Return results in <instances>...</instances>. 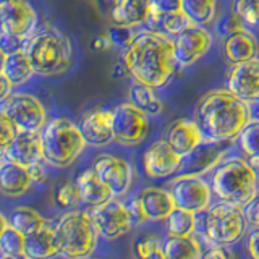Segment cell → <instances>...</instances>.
I'll list each match as a JSON object with an SVG mask.
<instances>
[{
    "label": "cell",
    "instance_id": "obj_53",
    "mask_svg": "<svg viewBox=\"0 0 259 259\" xmlns=\"http://www.w3.org/2000/svg\"><path fill=\"white\" fill-rule=\"evenodd\" d=\"M249 165L256 170V177H257V194H259V162H249Z\"/></svg>",
    "mask_w": 259,
    "mask_h": 259
},
{
    "label": "cell",
    "instance_id": "obj_51",
    "mask_svg": "<svg viewBox=\"0 0 259 259\" xmlns=\"http://www.w3.org/2000/svg\"><path fill=\"white\" fill-rule=\"evenodd\" d=\"M144 259H165V256H164V251L159 249V251H156V253L149 254L148 257H144Z\"/></svg>",
    "mask_w": 259,
    "mask_h": 259
},
{
    "label": "cell",
    "instance_id": "obj_29",
    "mask_svg": "<svg viewBox=\"0 0 259 259\" xmlns=\"http://www.w3.org/2000/svg\"><path fill=\"white\" fill-rule=\"evenodd\" d=\"M164 251L165 259H201L204 251L201 249V243L194 238H167L164 241Z\"/></svg>",
    "mask_w": 259,
    "mask_h": 259
},
{
    "label": "cell",
    "instance_id": "obj_50",
    "mask_svg": "<svg viewBox=\"0 0 259 259\" xmlns=\"http://www.w3.org/2000/svg\"><path fill=\"white\" fill-rule=\"evenodd\" d=\"M118 75H120V76L130 75L125 63H117V65H115V68H113V76H118Z\"/></svg>",
    "mask_w": 259,
    "mask_h": 259
},
{
    "label": "cell",
    "instance_id": "obj_35",
    "mask_svg": "<svg viewBox=\"0 0 259 259\" xmlns=\"http://www.w3.org/2000/svg\"><path fill=\"white\" fill-rule=\"evenodd\" d=\"M193 26L194 24L190 21V18L186 16V13L183 10L167 13V15H164V18L160 21V28L165 32V36H175V37Z\"/></svg>",
    "mask_w": 259,
    "mask_h": 259
},
{
    "label": "cell",
    "instance_id": "obj_16",
    "mask_svg": "<svg viewBox=\"0 0 259 259\" xmlns=\"http://www.w3.org/2000/svg\"><path fill=\"white\" fill-rule=\"evenodd\" d=\"M210 46H212V34L210 31L201 26H193L183 31L174 39V52L177 65L180 67H191L201 57H204Z\"/></svg>",
    "mask_w": 259,
    "mask_h": 259
},
{
    "label": "cell",
    "instance_id": "obj_4",
    "mask_svg": "<svg viewBox=\"0 0 259 259\" xmlns=\"http://www.w3.org/2000/svg\"><path fill=\"white\" fill-rule=\"evenodd\" d=\"M212 193L222 202L243 209L257 194L256 170L238 157L222 162L212 177Z\"/></svg>",
    "mask_w": 259,
    "mask_h": 259
},
{
    "label": "cell",
    "instance_id": "obj_17",
    "mask_svg": "<svg viewBox=\"0 0 259 259\" xmlns=\"http://www.w3.org/2000/svg\"><path fill=\"white\" fill-rule=\"evenodd\" d=\"M183 157L175 152L165 140L152 143L143 154L144 172L151 178H165L178 172Z\"/></svg>",
    "mask_w": 259,
    "mask_h": 259
},
{
    "label": "cell",
    "instance_id": "obj_12",
    "mask_svg": "<svg viewBox=\"0 0 259 259\" xmlns=\"http://www.w3.org/2000/svg\"><path fill=\"white\" fill-rule=\"evenodd\" d=\"M37 24V15L28 2L4 0L0 2V31L16 37L31 39Z\"/></svg>",
    "mask_w": 259,
    "mask_h": 259
},
{
    "label": "cell",
    "instance_id": "obj_10",
    "mask_svg": "<svg viewBox=\"0 0 259 259\" xmlns=\"http://www.w3.org/2000/svg\"><path fill=\"white\" fill-rule=\"evenodd\" d=\"M175 207L198 215L210 204V186L201 177H177L170 185Z\"/></svg>",
    "mask_w": 259,
    "mask_h": 259
},
{
    "label": "cell",
    "instance_id": "obj_5",
    "mask_svg": "<svg viewBox=\"0 0 259 259\" xmlns=\"http://www.w3.org/2000/svg\"><path fill=\"white\" fill-rule=\"evenodd\" d=\"M40 136H42L44 160L57 168L71 165L86 146L79 126L65 117H57L47 121Z\"/></svg>",
    "mask_w": 259,
    "mask_h": 259
},
{
    "label": "cell",
    "instance_id": "obj_23",
    "mask_svg": "<svg viewBox=\"0 0 259 259\" xmlns=\"http://www.w3.org/2000/svg\"><path fill=\"white\" fill-rule=\"evenodd\" d=\"M222 47L227 60L232 62L233 65L256 60L259 54V42L249 29L225 37Z\"/></svg>",
    "mask_w": 259,
    "mask_h": 259
},
{
    "label": "cell",
    "instance_id": "obj_43",
    "mask_svg": "<svg viewBox=\"0 0 259 259\" xmlns=\"http://www.w3.org/2000/svg\"><path fill=\"white\" fill-rule=\"evenodd\" d=\"M126 209L130 212V217H132L133 225H143L144 222H149L148 217H146L144 212V207L141 204V199L140 196H135L126 202Z\"/></svg>",
    "mask_w": 259,
    "mask_h": 259
},
{
    "label": "cell",
    "instance_id": "obj_11",
    "mask_svg": "<svg viewBox=\"0 0 259 259\" xmlns=\"http://www.w3.org/2000/svg\"><path fill=\"white\" fill-rule=\"evenodd\" d=\"M89 215L99 237H104L105 240H117L133 229V221L126 204L117 199H112L99 207H93Z\"/></svg>",
    "mask_w": 259,
    "mask_h": 259
},
{
    "label": "cell",
    "instance_id": "obj_56",
    "mask_svg": "<svg viewBox=\"0 0 259 259\" xmlns=\"http://www.w3.org/2000/svg\"><path fill=\"white\" fill-rule=\"evenodd\" d=\"M256 120H259V115H257V118H256Z\"/></svg>",
    "mask_w": 259,
    "mask_h": 259
},
{
    "label": "cell",
    "instance_id": "obj_54",
    "mask_svg": "<svg viewBox=\"0 0 259 259\" xmlns=\"http://www.w3.org/2000/svg\"><path fill=\"white\" fill-rule=\"evenodd\" d=\"M4 63H5V55L0 51V75H2V70H4Z\"/></svg>",
    "mask_w": 259,
    "mask_h": 259
},
{
    "label": "cell",
    "instance_id": "obj_39",
    "mask_svg": "<svg viewBox=\"0 0 259 259\" xmlns=\"http://www.w3.org/2000/svg\"><path fill=\"white\" fill-rule=\"evenodd\" d=\"M29 40L31 39L16 37V36L7 34V32L0 31V51H2V54L5 57L20 54V52H28Z\"/></svg>",
    "mask_w": 259,
    "mask_h": 259
},
{
    "label": "cell",
    "instance_id": "obj_3",
    "mask_svg": "<svg viewBox=\"0 0 259 259\" xmlns=\"http://www.w3.org/2000/svg\"><path fill=\"white\" fill-rule=\"evenodd\" d=\"M28 55L36 75L57 76L70 70L75 51L67 34L59 29H46L31 37Z\"/></svg>",
    "mask_w": 259,
    "mask_h": 259
},
{
    "label": "cell",
    "instance_id": "obj_9",
    "mask_svg": "<svg viewBox=\"0 0 259 259\" xmlns=\"http://www.w3.org/2000/svg\"><path fill=\"white\" fill-rule=\"evenodd\" d=\"M148 132V115L133 104H120L113 109V141L121 146H138L146 140Z\"/></svg>",
    "mask_w": 259,
    "mask_h": 259
},
{
    "label": "cell",
    "instance_id": "obj_7",
    "mask_svg": "<svg viewBox=\"0 0 259 259\" xmlns=\"http://www.w3.org/2000/svg\"><path fill=\"white\" fill-rule=\"evenodd\" d=\"M246 221L243 215V210L219 202L206 210V217L202 221V233L214 246H230L243 238L246 233Z\"/></svg>",
    "mask_w": 259,
    "mask_h": 259
},
{
    "label": "cell",
    "instance_id": "obj_30",
    "mask_svg": "<svg viewBox=\"0 0 259 259\" xmlns=\"http://www.w3.org/2000/svg\"><path fill=\"white\" fill-rule=\"evenodd\" d=\"M130 104H133L146 115H157L162 110V101L159 99L156 89L138 83L130 88Z\"/></svg>",
    "mask_w": 259,
    "mask_h": 259
},
{
    "label": "cell",
    "instance_id": "obj_46",
    "mask_svg": "<svg viewBox=\"0 0 259 259\" xmlns=\"http://www.w3.org/2000/svg\"><path fill=\"white\" fill-rule=\"evenodd\" d=\"M201 259H233V254L224 246H210L202 253Z\"/></svg>",
    "mask_w": 259,
    "mask_h": 259
},
{
    "label": "cell",
    "instance_id": "obj_32",
    "mask_svg": "<svg viewBox=\"0 0 259 259\" xmlns=\"http://www.w3.org/2000/svg\"><path fill=\"white\" fill-rule=\"evenodd\" d=\"M182 10L194 26L204 28L214 20L215 2L214 0H182Z\"/></svg>",
    "mask_w": 259,
    "mask_h": 259
},
{
    "label": "cell",
    "instance_id": "obj_49",
    "mask_svg": "<svg viewBox=\"0 0 259 259\" xmlns=\"http://www.w3.org/2000/svg\"><path fill=\"white\" fill-rule=\"evenodd\" d=\"M12 84L8 83V79L0 75V102H5L8 97H10V91H12Z\"/></svg>",
    "mask_w": 259,
    "mask_h": 259
},
{
    "label": "cell",
    "instance_id": "obj_6",
    "mask_svg": "<svg viewBox=\"0 0 259 259\" xmlns=\"http://www.w3.org/2000/svg\"><path fill=\"white\" fill-rule=\"evenodd\" d=\"M60 254L67 259H89L97 246V233L93 219L83 210H70L55 225Z\"/></svg>",
    "mask_w": 259,
    "mask_h": 259
},
{
    "label": "cell",
    "instance_id": "obj_33",
    "mask_svg": "<svg viewBox=\"0 0 259 259\" xmlns=\"http://www.w3.org/2000/svg\"><path fill=\"white\" fill-rule=\"evenodd\" d=\"M24 240L26 237L12 229L10 225L7 227L5 232L0 235V256L7 257H23L24 256Z\"/></svg>",
    "mask_w": 259,
    "mask_h": 259
},
{
    "label": "cell",
    "instance_id": "obj_15",
    "mask_svg": "<svg viewBox=\"0 0 259 259\" xmlns=\"http://www.w3.org/2000/svg\"><path fill=\"white\" fill-rule=\"evenodd\" d=\"M227 91L246 105L259 104V59L233 65L227 78Z\"/></svg>",
    "mask_w": 259,
    "mask_h": 259
},
{
    "label": "cell",
    "instance_id": "obj_45",
    "mask_svg": "<svg viewBox=\"0 0 259 259\" xmlns=\"http://www.w3.org/2000/svg\"><path fill=\"white\" fill-rule=\"evenodd\" d=\"M44 162H40V164H36V165H32V167L28 168V172L31 175V180L32 182H36V183H46L49 180V168L46 167Z\"/></svg>",
    "mask_w": 259,
    "mask_h": 259
},
{
    "label": "cell",
    "instance_id": "obj_8",
    "mask_svg": "<svg viewBox=\"0 0 259 259\" xmlns=\"http://www.w3.org/2000/svg\"><path fill=\"white\" fill-rule=\"evenodd\" d=\"M2 112L24 133H40L47 125L44 105L31 94H13L4 102Z\"/></svg>",
    "mask_w": 259,
    "mask_h": 259
},
{
    "label": "cell",
    "instance_id": "obj_37",
    "mask_svg": "<svg viewBox=\"0 0 259 259\" xmlns=\"http://www.w3.org/2000/svg\"><path fill=\"white\" fill-rule=\"evenodd\" d=\"M233 12L241 16L246 26L259 28V0H238L233 4Z\"/></svg>",
    "mask_w": 259,
    "mask_h": 259
},
{
    "label": "cell",
    "instance_id": "obj_42",
    "mask_svg": "<svg viewBox=\"0 0 259 259\" xmlns=\"http://www.w3.org/2000/svg\"><path fill=\"white\" fill-rule=\"evenodd\" d=\"M107 34L112 39V44L113 46H118V47H125V51L133 44V40L138 34H135L133 29H126V28H118V26H112L109 29Z\"/></svg>",
    "mask_w": 259,
    "mask_h": 259
},
{
    "label": "cell",
    "instance_id": "obj_52",
    "mask_svg": "<svg viewBox=\"0 0 259 259\" xmlns=\"http://www.w3.org/2000/svg\"><path fill=\"white\" fill-rule=\"evenodd\" d=\"M7 227H8V221H7V219H5L2 214H0V235H2V233L5 232Z\"/></svg>",
    "mask_w": 259,
    "mask_h": 259
},
{
    "label": "cell",
    "instance_id": "obj_18",
    "mask_svg": "<svg viewBox=\"0 0 259 259\" xmlns=\"http://www.w3.org/2000/svg\"><path fill=\"white\" fill-rule=\"evenodd\" d=\"M86 144L101 148L113 141V110L94 109L88 112L79 123Z\"/></svg>",
    "mask_w": 259,
    "mask_h": 259
},
{
    "label": "cell",
    "instance_id": "obj_44",
    "mask_svg": "<svg viewBox=\"0 0 259 259\" xmlns=\"http://www.w3.org/2000/svg\"><path fill=\"white\" fill-rule=\"evenodd\" d=\"M241 210L243 215H245L246 224L254 227V230H259V194H256Z\"/></svg>",
    "mask_w": 259,
    "mask_h": 259
},
{
    "label": "cell",
    "instance_id": "obj_25",
    "mask_svg": "<svg viewBox=\"0 0 259 259\" xmlns=\"http://www.w3.org/2000/svg\"><path fill=\"white\" fill-rule=\"evenodd\" d=\"M141 204L149 222L167 221L170 214L177 209L172 194L162 188H146L140 194Z\"/></svg>",
    "mask_w": 259,
    "mask_h": 259
},
{
    "label": "cell",
    "instance_id": "obj_27",
    "mask_svg": "<svg viewBox=\"0 0 259 259\" xmlns=\"http://www.w3.org/2000/svg\"><path fill=\"white\" fill-rule=\"evenodd\" d=\"M2 75L8 79L12 86H20L34 75V68L29 60L28 52H20L5 57Z\"/></svg>",
    "mask_w": 259,
    "mask_h": 259
},
{
    "label": "cell",
    "instance_id": "obj_48",
    "mask_svg": "<svg viewBox=\"0 0 259 259\" xmlns=\"http://www.w3.org/2000/svg\"><path fill=\"white\" fill-rule=\"evenodd\" d=\"M248 254L251 259H259V230H254L248 240Z\"/></svg>",
    "mask_w": 259,
    "mask_h": 259
},
{
    "label": "cell",
    "instance_id": "obj_34",
    "mask_svg": "<svg viewBox=\"0 0 259 259\" xmlns=\"http://www.w3.org/2000/svg\"><path fill=\"white\" fill-rule=\"evenodd\" d=\"M240 144L249 162H259V120H251L240 135Z\"/></svg>",
    "mask_w": 259,
    "mask_h": 259
},
{
    "label": "cell",
    "instance_id": "obj_36",
    "mask_svg": "<svg viewBox=\"0 0 259 259\" xmlns=\"http://www.w3.org/2000/svg\"><path fill=\"white\" fill-rule=\"evenodd\" d=\"M54 201L57 206L60 207H73L76 206L79 199V193L76 188L75 182H63L55 188L54 193Z\"/></svg>",
    "mask_w": 259,
    "mask_h": 259
},
{
    "label": "cell",
    "instance_id": "obj_58",
    "mask_svg": "<svg viewBox=\"0 0 259 259\" xmlns=\"http://www.w3.org/2000/svg\"><path fill=\"white\" fill-rule=\"evenodd\" d=\"M89 259H93V257H89Z\"/></svg>",
    "mask_w": 259,
    "mask_h": 259
},
{
    "label": "cell",
    "instance_id": "obj_40",
    "mask_svg": "<svg viewBox=\"0 0 259 259\" xmlns=\"http://www.w3.org/2000/svg\"><path fill=\"white\" fill-rule=\"evenodd\" d=\"M162 246L164 245H162L157 237H154V235H143V237L138 238L135 243V256L138 259H144L149 254L162 249Z\"/></svg>",
    "mask_w": 259,
    "mask_h": 259
},
{
    "label": "cell",
    "instance_id": "obj_47",
    "mask_svg": "<svg viewBox=\"0 0 259 259\" xmlns=\"http://www.w3.org/2000/svg\"><path fill=\"white\" fill-rule=\"evenodd\" d=\"M113 44H112V39L110 36L105 32V34H101V36H97L93 42H91V47L94 49V51L97 52H104V51H107V49H110Z\"/></svg>",
    "mask_w": 259,
    "mask_h": 259
},
{
    "label": "cell",
    "instance_id": "obj_57",
    "mask_svg": "<svg viewBox=\"0 0 259 259\" xmlns=\"http://www.w3.org/2000/svg\"><path fill=\"white\" fill-rule=\"evenodd\" d=\"M0 165H2V162H0Z\"/></svg>",
    "mask_w": 259,
    "mask_h": 259
},
{
    "label": "cell",
    "instance_id": "obj_22",
    "mask_svg": "<svg viewBox=\"0 0 259 259\" xmlns=\"http://www.w3.org/2000/svg\"><path fill=\"white\" fill-rule=\"evenodd\" d=\"M113 26L135 29L149 21V2L144 0H118L110 8Z\"/></svg>",
    "mask_w": 259,
    "mask_h": 259
},
{
    "label": "cell",
    "instance_id": "obj_28",
    "mask_svg": "<svg viewBox=\"0 0 259 259\" xmlns=\"http://www.w3.org/2000/svg\"><path fill=\"white\" fill-rule=\"evenodd\" d=\"M46 224L47 221L37 212V210L26 207V206L16 207L10 214V217H8V225H10L12 229H15L16 232H20L21 235H24V237H29L31 233L42 229Z\"/></svg>",
    "mask_w": 259,
    "mask_h": 259
},
{
    "label": "cell",
    "instance_id": "obj_20",
    "mask_svg": "<svg viewBox=\"0 0 259 259\" xmlns=\"http://www.w3.org/2000/svg\"><path fill=\"white\" fill-rule=\"evenodd\" d=\"M165 141L175 152H178L182 157H185L204 141V135H202L196 120L180 118V120H175L174 123L167 128Z\"/></svg>",
    "mask_w": 259,
    "mask_h": 259
},
{
    "label": "cell",
    "instance_id": "obj_26",
    "mask_svg": "<svg viewBox=\"0 0 259 259\" xmlns=\"http://www.w3.org/2000/svg\"><path fill=\"white\" fill-rule=\"evenodd\" d=\"M32 180L28 168L20 167L12 162H2L0 165V193L8 198H18L31 186Z\"/></svg>",
    "mask_w": 259,
    "mask_h": 259
},
{
    "label": "cell",
    "instance_id": "obj_41",
    "mask_svg": "<svg viewBox=\"0 0 259 259\" xmlns=\"http://www.w3.org/2000/svg\"><path fill=\"white\" fill-rule=\"evenodd\" d=\"M245 29H248L245 21H243L241 16L237 15L235 12H230L227 16H224L221 23H219V32L224 34L225 37L233 36V34H237V32H241Z\"/></svg>",
    "mask_w": 259,
    "mask_h": 259
},
{
    "label": "cell",
    "instance_id": "obj_38",
    "mask_svg": "<svg viewBox=\"0 0 259 259\" xmlns=\"http://www.w3.org/2000/svg\"><path fill=\"white\" fill-rule=\"evenodd\" d=\"M20 130L15 126L13 121L8 118L5 113L0 110V159H5V154L12 143L16 140Z\"/></svg>",
    "mask_w": 259,
    "mask_h": 259
},
{
    "label": "cell",
    "instance_id": "obj_2",
    "mask_svg": "<svg viewBox=\"0 0 259 259\" xmlns=\"http://www.w3.org/2000/svg\"><path fill=\"white\" fill-rule=\"evenodd\" d=\"M251 121L249 107L227 89H214L201 97L196 123L204 140L232 143Z\"/></svg>",
    "mask_w": 259,
    "mask_h": 259
},
{
    "label": "cell",
    "instance_id": "obj_14",
    "mask_svg": "<svg viewBox=\"0 0 259 259\" xmlns=\"http://www.w3.org/2000/svg\"><path fill=\"white\" fill-rule=\"evenodd\" d=\"M230 148V143L204 140L196 149L183 157L178 177H201L210 168L219 167Z\"/></svg>",
    "mask_w": 259,
    "mask_h": 259
},
{
    "label": "cell",
    "instance_id": "obj_24",
    "mask_svg": "<svg viewBox=\"0 0 259 259\" xmlns=\"http://www.w3.org/2000/svg\"><path fill=\"white\" fill-rule=\"evenodd\" d=\"M75 183L79 193V199L91 207H99L113 199L110 190L102 183L93 168H86L84 172H81L76 177Z\"/></svg>",
    "mask_w": 259,
    "mask_h": 259
},
{
    "label": "cell",
    "instance_id": "obj_31",
    "mask_svg": "<svg viewBox=\"0 0 259 259\" xmlns=\"http://www.w3.org/2000/svg\"><path fill=\"white\" fill-rule=\"evenodd\" d=\"M167 232L170 238H188L196 232L198 219L194 214L182 209H175L167 219Z\"/></svg>",
    "mask_w": 259,
    "mask_h": 259
},
{
    "label": "cell",
    "instance_id": "obj_21",
    "mask_svg": "<svg viewBox=\"0 0 259 259\" xmlns=\"http://www.w3.org/2000/svg\"><path fill=\"white\" fill-rule=\"evenodd\" d=\"M60 254L57 229L52 224H46L42 229L31 233L24 240V257L26 259H52Z\"/></svg>",
    "mask_w": 259,
    "mask_h": 259
},
{
    "label": "cell",
    "instance_id": "obj_55",
    "mask_svg": "<svg viewBox=\"0 0 259 259\" xmlns=\"http://www.w3.org/2000/svg\"><path fill=\"white\" fill-rule=\"evenodd\" d=\"M0 259H26V257H7V256H0Z\"/></svg>",
    "mask_w": 259,
    "mask_h": 259
},
{
    "label": "cell",
    "instance_id": "obj_19",
    "mask_svg": "<svg viewBox=\"0 0 259 259\" xmlns=\"http://www.w3.org/2000/svg\"><path fill=\"white\" fill-rule=\"evenodd\" d=\"M5 160L24 168H29L32 165L44 162L42 136H40V133L20 132L16 140L8 148L5 154Z\"/></svg>",
    "mask_w": 259,
    "mask_h": 259
},
{
    "label": "cell",
    "instance_id": "obj_13",
    "mask_svg": "<svg viewBox=\"0 0 259 259\" xmlns=\"http://www.w3.org/2000/svg\"><path fill=\"white\" fill-rule=\"evenodd\" d=\"M93 170L101 178L102 183L115 196H123L128 193L133 183V168L125 159L112 156V154H101L94 160Z\"/></svg>",
    "mask_w": 259,
    "mask_h": 259
},
{
    "label": "cell",
    "instance_id": "obj_1",
    "mask_svg": "<svg viewBox=\"0 0 259 259\" xmlns=\"http://www.w3.org/2000/svg\"><path fill=\"white\" fill-rule=\"evenodd\" d=\"M123 63L138 84L159 89L172 79L177 68L174 40L164 32L143 31L125 51Z\"/></svg>",
    "mask_w": 259,
    "mask_h": 259
}]
</instances>
